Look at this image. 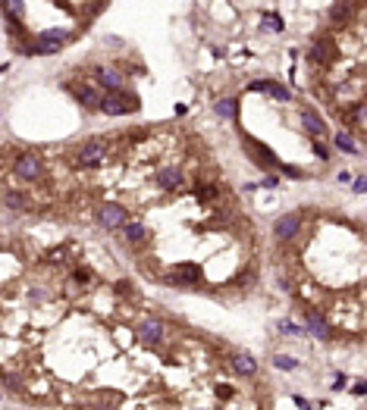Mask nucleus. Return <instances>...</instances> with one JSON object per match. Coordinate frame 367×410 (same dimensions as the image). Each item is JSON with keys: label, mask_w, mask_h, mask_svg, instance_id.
I'll return each instance as SVG.
<instances>
[{"label": "nucleus", "mask_w": 367, "mask_h": 410, "mask_svg": "<svg viewBox=\"0 0 367 410\" xmlns=\"http://www.w3.org/2000/svg\"><path fill=\"white\" fill-rule=\"evenodd\" d=\"M98 110H101V113H107V116H126V113H135V110H138V97H135V94H119V91H110L107 97H101Z\"/></svg>", "instance_id": "1"}, {"label": "nucleus", "mask_w": 367, "mask_h": 410, "mask_svg": "<svg viewBox=\"0 0 367 410\" xmlns=\"http://www.w3.org/2000/svg\"><path fill=\"white\" fill-rule=\"evenodd\" d=\"M69 41V31L63 28H44L38 35V41H35V47H38V53H44V57H57V53L66 47Z\"/></svg>", "instance_id": "2"}, {"label": "nucleus", "mask_w": 367, "mask_h": 410, "mask_svg": "<svg viewBox=\"0 0 367 410\" xmlns=\"http://www.w3.org/2000/svg\"><path fill=\"white\" fill-rule=\"evenodd\" d=\"M13 169H16V176H19V179L35 182V179H41V176H44V163L35 157V154H22L19 160H16Z\"/></svg>", "instance_id": "3"}, {"label": "nucleus", "mask_w": 367, "mask_h": 410, "mask_svg": "<svg viewBox=\"0 0 367 410\" xmlns=\"http://www.w3.org/2000/svg\"><path fill=\"white\" fill-rule=\"evenodd\" d=\"M98 222L104 229L113 232V229H119L126 222V210L119 207V203H101V207H98Z\"/></svg>", "instance_id": "4"}, {"label": "nucleus", "mask_w": 367, "mask_h": 410, "mask_svg": "<svg viewBox=\"0 0 367 410\" xmlns=\"http://www.w3.org/2000/svg\"><path fill=\"white\" fill-rule=\"evenodd\" d=\"M298 232H301V216L298 213H286V216L277 219V226H273V235L280 241H292Z\"/></svg>", "instance_id": "5"}, {"label": "nucleus", "mask_w": 367, "mask_h": 410, "mask_svg": "<svg viewBox=\"0 0 367 410\" xmlns=\"http://www.w3.org/2000/svg\"><path fill=\"white\" fill-rule=\"evenodd\" d=\"M104 154H107V144L101 138H91V141H85L79 147V163L82 166H98L104 160Z\"/></svg>", "instance_id": "6"}, {"label": "nucleus", "mask_w": 367, "mask_h": 410, "mask_svg": "<svg viewBox=\"0 0 367 410\" xmlns=\"http://www.w3.org/2000/svg\"><path fill=\"white\" fill-rule=\"evenodd\" d=\"M201 279H204V269L198 263H179L170 276V282H186V285H198Z\"/></svg>", "instance_id": "7"}, {"label": "nucleus", "mask_w": 367, "mask_h": 410, "mask_svg": "<svg viewBox=\"0 0 367 410\" xmlns=\"http://www.w3.org/2000/svg\"><path fill=\"white\" fill-rule=\"evenodd\" d=\"M138 338H141L144 345H160V338H163V323H160V320H144V323L138 326Z\"/></svg>", "instance_id": "8"}, {"label": "nucleus", "mask_w": 367, "mask_h": 410, "mask_svg": "<svg viewBox=\"0 0 367 410\" xmlns=\"http://www.w3.org/2000/svg\"><path fill=\"white\" fill-rule=\"evenodd\" d=\"M308 332L314 335V338H320V341H329V338H333V329H329V323L323 320V316H317V313H308Z\"/></svg>", "instance_id": "9"}, {"label": "nucleus", "mask_w": 367, "mask_h": 410, "mask_svg": "<svg viewBox=\"0 0 367 410\" xmlns=\"http://www.w3.org/2000/svg\"><path fill=\"white\" fill-rule=\"evenodd\" d=\"M123 235H126V241H129V245H135V248H141L144 245V238H148V229L141 226V222H123Z\"/></svg>", "instance_id": "10"}, {"label": "nucleus", "mask_w": 367, "mask_h": 410, "mask_svg": "<svg viewBox=\"0 0 367 410\" xmlns=\"http://www.w3.org/2000/svg\"><path fill=\"white\" fill-rule=\"evenodd\" d=\"M232 369L238 376H258V360L251 357V354H235L232 357Z\"/></svg>", "instance_id": "11"}, {"label": "nucleus", "mask_w": 367, "mask_h": 410, "mask_svg": "<svg viewBox=\"0 0 367 410\" xmlns=\"http://www.w3.org/2000/svg\"><path fill=\"white\" fill-rule=\"evenodd\" d=\"M66 88L79 97L82 107H98V104H101V94H98L95 88H88V85H66Z\"/></svg>", "instance_id": "12"}, {"label": "nucleus", "mask_w": 367, "mask_h": 410, "mask_svg": "<svg viewBox=\"0 0 367 410\" xmlns=\"http://www.w3.org/2000/svg\"><path fill=\"white\" fill-rule=\"evenodd\" d=\"M95 79L107 88V91H119V85H123V76L116 69H104V66H98L95 69Z\"/></svg>", "instance_id": "13"}, {"label": "nucleus", "mask_w": 367, "mask_h": 410, "mask_svg": "<svg viewBox=\"0 0 367 410\" xmlns=\"http://www.w3.org/2000/svg\"><path fill=\"white\" fill-rule=\"evenodd\" d=\"M301 122H304V128H308V132H311V135H314V138L326 132V125H323V119H320V116L314 113V110H308V107L301 110Z\"/></svg>", "instance_id": "14"}, {"label": "nucleus", "mask_w": 367, "mask_h": 410, "mask_svg": "<svg viewBox=\"0 0 367 410\" xmlns=\"http://www.w3.org/2000/svg\"><path fill=\"white\" fill-rule=\"evenodd\" d=\"M157 185L163 191H173V188H179L182 185V173L179 169H160L157 173Z\"/></svg>", "instance_id": "15"}, {"label": "nucleus", "mask_w": 367, "mask_h": 410, "mask_svg": "<svg viewBox=\"0 0 367 410\" xmlns=\"http://www.w3.org/2000/svg\"><path fill=\"white\" fill-rule=\"evenodd\" d=\"M217 116H223V119H235V113H238V100L235 97H223V100H217Z\"/></svg>", "instance_id": "16"}, {"label": "nucleus", "mask_w": 367, "mask_h": 410, "mask_svg": "<svg viewBox=\"0 0 367 410\" xmlns=\"http://www.w3.org/2000/svg\"><path fill=\"white\" fill-rule=\"evenodd\" d=\"M348 16H352V4L348 0H339V4L329 10V19H333L336 25H342V22H348Z\"/></svg>", "instance_id": "17"}, {"label": "nucleus", "mask_w": 367, "mask_h": 410, "mask_svg": "<svg viewBox=\"0 0 367 410\" xmlns=\"http://www.w3.org/2000/svg\"><path fill=\"white\" fill-rule=\"evenodd\" d=\"M329 57H333V44H329V41H317L314 50H311V60H314V63H326Z\"/></svg>", "instance_id": "18"}, {"label": "nucleus", "mask_w": 367, "mask_h": 410, "mask_svg": "<svg viewBox=\"0 0 367 410\" xmlns=\"http://www.w3.org/2000/svg\"><path fill=\"white\" fill-rule=\"evenodd\" d=\"M336 147H339V151H345V154H361L358 144H355V138L348 135V132H339V135H336Z\"/></svg>", "instance_id": "19"}, {"label": "nucleus", "mask_w": 367, "mask_h": 410, "mask_svg": "<svg viewBox=\"0 0 367 410\" xmlns=\"http://www.w3.org/2000/svg\"><path fill=\"white\" fill-rule=\"evenodd\" d=\"M264 94H270V97H277V100H289V91L280 85V82H264Z\"/></svg>", "instance_id": "20"}, {"label": "nucleus", "mask_w": 367, "mask_h": 410, "mask_svg": "<svg viewBox=\"0 0 367 410\" xmlns=\"http://www.w3.org/2000/svg\"><path fill=\"white\" fill-rule=\"evenodd\" d=\"M25 200H28V197H25L22 191H10V194H7V207H10V210H22Z\"/></svg>", "instance_id": "21"}, {"label": "nucleus", "mask_w": 367, "mask_h": 410, "mask_svg": "<svg viewBox=\"0 0 367 410\" xmlns=\"http://www.w3.org/2000/svg\"><path fill=\"white\" fill-rule=\"evenodd\" d=\"M264 25L273 28V31H283V28H286V25H283V16H277V13H267V16H264Z\"/></svg>", "instance_id": "22"}, {"label": "nucleus", "mask_w": 367, "mask_h": 410, "mask_svg": "<svg viewBox=\"0 0 367 410\" xmlns=\"http://www.w3.org/2000/svg\"><path fill=\"white\" fill-rule=\"evenodd\" d=\"M273 366H277V369H295V366H298V360H292V357H283V354H277V357H273Z\"/></svg>", "instance_id": "23"}, {"label": "nucleus", "mask_w": 367, "mask_h": 410, "mask_svg": "<svg viewBox=\"0 0 367 410\" xmlns=\"http://www.w3.org/2000/svg\"><path fill=\"white\" fill-rule=\"evenodd\" d=\"M195 197H204V203H207L210 197H217V188H213V185H198V188H195Z\"/></svg>", "instance_id": "24"}, {"label": "nucleus", "mask_w": 367, "mask_h": 410, "mask_svg": "<svg viewBox=\"0 0 367 410\" xmlns=\"http://www.w3.org/2000/svg\"><path fill=\"white\" fill-rule=\"evenodd\" d=\"M280 332H283V335H301L304 329H301V326H295L292 320H283V323H280Z\"/></svg>", "instance_id": "25"}, {"label": "nucleus", "mask_w": 367, "mask_h": 410, "mask_svg": "<svg viewBox=\"0 0 367 410\" xmlns=\"http://www.w3.org/2000/svg\"><path fill=\"white\" fill-rule=\"evenodd\" d=\"M277 169H283V173H286V176H292V179H304V173H301V169H295V166H289V163H280Z\"/></svg>", "instance_id": "26"}, {"label": "nucleus", "mask_w": 367, "mask_h": 410, "mask_svg": "<svg viewBox=\"0 0 367 410\" xmlns=\"http://www.w3.org/2000/svg\"><path fill=\"white\" fill-rule=\"evenodd\" d=\"M314 154H317L320 160H329V147H326L323 141H314Z\"/></svg>", "instance_id": "27"}, {"label": "nucleus", "mask_w": 367, "mask_h": 410, "mask_svg": "<svg viewBox=\"0 0 367 410\" xmlns=\"http://www.w3.org/2000/svg\"><path fill=\"white\" fill-rule=\"evenodd\" d=\"M217 395H220V398H232V395H235V391H232L229 385H220V388H217Z\"/></svg>", "instance_id": "28"}, {"label": "nucleus", "mask_w": 367, "mask_h": 410, "mask_svg": "<svg viewBox=\"0 0 367 410\" xmlns=\"http://www.w3.org/2000/svg\"><path fill=\"white\" fill-rule=\"evenodd\" d=\"M345 382H348L345 376H336V379H333V391H342V388H345Z\"/></svg>", "instance_id": "29"}, {"label": "nucleus", "mask_w": 367, "mask_h": 410, "mask_svg": "<svg viewBox=\"0 0 367 410\" xmlns=\"http://www.w3.org/2000/svg\"><path fill=\"white\" fill-rule=\"evenodd\" d=\"M88 279H91L88 269H76V282H88Z\"/></svg>", "instance_id": "30"}, {"label": "nucleus", "mask_w": 367, "mask_h": 410, "mask_svg": "<svg viewBox=\"0 0 367 410\" xmlns=\"http://www.w3.org/2000/svg\"><path fill=\"white\" fill-rule=\"evenodd\" d=\"M352 391H355L358 398H364V395H367V385H364V382H355V388H352Z\"/></svg>", "instance_id": "31"}, {"label": "nucleus", "mask_w": 367, "mask_h": 410, "mask_svg": "<svg viewBox=\"0 0 367 410\" xmlns=\"http://www.w3.org/2000/svg\"><path fill=\"white\" fill-rule=\"evenodd\" d=\"M295 407H301V410H308V407H311V401H308V398H301V395H295Z\"/></svg>", "instance_id": "32"}]
</instances>
